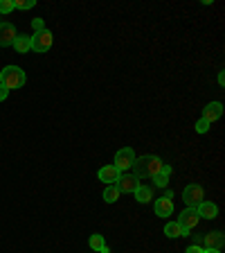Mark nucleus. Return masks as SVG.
Masks as SVG:
<instances>
[{
	"label": "nucleus",
	"mask_w": 225,
	"mask_h": 253,
	"mask_svg": "<svg viewBox=\"0 0 225 253\" xmlns=\"http://www.w3.org/2000/svg\"><path fill=\"white\" fill-rule=\"evenodd\" d=\"M162 161L158 156H151V154H147V156H140L135 158V163H133V176H137V179H144V176H156V174L162 172Z\"/></svg>",
	"instance_id": "obj_1"
},
{
	"label": "nucleus",
	"mask_w": 225,
	"mask_h": 253,
	"mask_svg": "<svg viewBox=\"0 0 225 253\" xmlns=\"http://www.w3.org/2000/svg\"><path fill=\"white\" fill-rule=\"evenodd\" d=\"M0 84L5 86L7 90H14V88H21L25 84V73L23 68L18 66H7V68L0 70Z\"/></svg>",
	"instance_id": "obj_2"
},
{
	"label": "nucleus",
	"mask_w": 225,
	"mask_h": 253,
	"mask_svg": "<svg viewBox=\"0 0 225 253\" xmlns=\"http://www.w3.org/2000/svg\"><path fill=\"white\" fill-rule=\"evenodd\" d=\"M52 41H54V37L50 30L36 32V34H32V50L34 52H47L52 47Z\"/></svg>",
	"instance_id": "obj_3"
},
{
	"label": "nucleus",
	"mask_w": 225,
	"mask_h": 253,
	"mask_svg": "<svg viewBox=\"0 0 225 253\" xmlns=\"http://www.w3.org/2000/svg\"><path fill=\"white\" fill-rule=\"evenodd\" d=\"M203 197H205L203 188H200V185H196V183L187 185V188L183 190V201L187 204V208H196V206L203 201Z\"/></svg>",
	"instance_id": "obj_4"
},
{
	"label": "nucleus",
	"mask_w": 225,
	"mask_h": 253,
	"mask_svg": "<svg viewBox=\"0 0 225 253\" xmlns=\"http://www.w3.org/2000/svg\"><path fill=\"white\" fill-rule=\"evenodd\" d=\"M133 163H135V152H133L131 147H124L115 154V163L113 165H115L120 172H126V169L133 168Z\"/></svg>",
	"instance_id": "obj_5"
},
{
	"label": "nucleus",
	"mask_w": 225,
	"mask_h": 253,
	"mask_svg": "<svg viewBox=\"0 0 225 253\" xmlns=\"http://www.w3.org/2000/svg\"><path fill=\"white\" fill-rule=\"evenodd\" d=\"M198 221H200V217H198V212H196V208H185L178 217V224L189 233L198 226Z\"/></svg>",
	"instance_id": "obj_6"
},
{
	"label": "nucleus",
	"mask_w": 225,
	"mask_h": 253,
	"mask_svg": "<svg viewBox=\"0 0 225 253\" xmlns=\"http://www.w3.org/2000/svg\"><path fill=\"white\" fill-rule=\"evenodd\" d=\"M173 195L171 192H167L164 197H160V199H156V204H153V211H156L158 217H169L173 212Z\"/></svg>",
	"instance_id": "obj_7"
},
{
	"label": "nucleus",
	"mask_w": 225,
	"mask_h": 253,
	"mask_svg": "<svg viewBox=\"0 0 225 253\" xmlns=\"http://www.w3.org/2000/svg\"><path fill=\"white\" fill-rule=\"evenodd\" d=\"M140 185V179L137 176H133V174H120V179L115 181V188L122 192H133V190Z\"/></svg>",
	"instance_id": "obj_8"
},
{
	"label": "nucleus",
	"mask_w": 225,
	"mask_h": 253,
	"mask_svg": "<svg viewBox=\"0 0 225 253\" xmlns=\"http://www.w3.org/2000/svg\"><path fill=\"white\" fill-rule=\"evenodd\" d=\"M196 212H198L200 219H216V217H219V206L203 199L198 206H196Z\"/></svg>",
	"instance_id": "obj_9"
},
{
	"label": "nucleus",
	"mask_w": 225,
	"mask_h": 253,
	"mask_svg": "<svg viewBox=\"0 0 225 253\" xmlns=\"http://www.w3.org/2000/svg\"><path fill=\"white\" fill-rule=\"evenodd\" d=\"M16 27L11 23H0V45H14L16 41Z\"/></svg>",
	"instance_id": "obj_10"
},
{
	"label": "nucleus",
	"mask_w": 225,
	"mask_h": 253,
	"mask_svg": "<svg viewBox=\"0 0 225 253\" xmlns=\"http://www.w3.org/2000/svg\"><path fill=\"white\" fill-rule=\"evenodd\" d=\"M120 169L115 168V165H104V168L97 172V176H99V181H104V183H108V185H113L117 179H120Z\"/></svg>",
	"instance_id": "obj_11"
},
{
	"label": "nucleus",
	"mask_w": 225,
	"mask_h": 253,
	"mask_svg": "<svg viewBox=\"0 0 225 253\" xmlns=\"http://www.w3.org/2000/svg\"><path fill=\"white\" fill-rule=\"evenodd\" d=\"M221 116H223V104H221V102H210V104L203 109V118L210 122V125L219 120Z\"/></svg>",
	"instance_id": "obj_12"
},
{
	"label": "nucleus",
	"mask_w": 225,
	"mask_h": 253,
	"mask_svg": "<svg viewBox=\"0 0 225 253\" xmlns=\"http://www.w3.org/2000/svg\"><path fill=\"white\" fill-rule=\"evenodd\" d=\"M203 240H205V247H207V249H216V251H221V249H223V244H225V237H223V233H221V231L205 233Z\"/></svg>",
	"instance_id": "obj_13"
},
{
	"label": "nucleus",
	"mask_w": 225,
	"mask_h": 253,
	"mask_svg": "<svg viewBox=\"0 0 225 253\" xmlns=\"http://www.w3.org/2000/svg\"><path fill=\"white\" fill-rule=\"evenodd\" d=\"M164 235L167 237H187L189 231H185L178 221H169L167 226H164Z\"/></svg>",
	"instance_id": "obj_14"
},
{
	"label": "nucleus",
	"mask_w": 225,
	"mask_h": 253,
	"mask_svg": "<svg viewBox=\"0 0 225 253\" xmlns=\"http://www.w3.org/2000/svg\"><path fill=\"white\" fill-rule=\"evenodd\" d=\"M133 195H135V199L140 201V204H149V201L153 199V190L149 188V185H137V188L133 190Z\"/></svg>",
	"instance_id": "obj_15"
},
{
	"label": "nucleus",
	"mask_w": 225,
	"mask_h": 253,
	"mask_svg": "<svg viewBox=\"0 0 225 253\" xmlns=\"http://www.w3.org/2000/svg\"><path fill=\"white\" fill-rule=\"evenodd\" d=\"M14 47H16V52H21V54L30 52V50H32V37L18 34V37H16V41H14Z\"/></svg>",
	"instance_id": "obj_16"
},
{
	"label": "nucleus",
	"mask_w": 225,
	"mask_h": 253,
	"mask_svg": "<svg viewBox=\"0 0 225 253\" xmlns=\"http://www.w3.org/2000/svg\"><path fill=\"white\" fill-rule=\"evenodd\" d=\"M117 199H120V190L115 188V183L108 185V188L104 190V201H106V204H115Z\"/></svg>",
	"instance_id": "obj_17"
},
{
	"label": "nucleus",
	"mask_w": 225,
	"mask_h": 253,
	"mask_svg": "<svg viewBox=\"0 0 225 253\" xmlns=\"http://www.w3.org/2000/svg\"><path fill=\"white\" fill-rule=\"evenodd\" d=\"M90 249H93V251H97L99 253L101 249L106 247V242H104V235H99V233H95V235H90Z\"/></svg>",
	"instance_id": "obj_18"
},
{
	"label": "nucleus",
	"mask_w": 225,
	"mask_h": 253,
	"mask_svg": "<svg viewBox=\"0 0 225 253\" xmlns=\"http://www.w3.org/2000/svg\"><path fill=\"white\" fill-rule=\"evenodd\" d=\"M151 179H153V185H156V188H167L169 185V176L162 174V172L156 174V176H151Z\"/></svg>",
	"instance_id": "obj_19"
},
{
	"label": "nucleus",
	"mask_w": 225,
	"mask_h": 253,
	"mask_svg": "<svg viewBox=\"0 0 225 253\" xmlns=\"http://www.w3.org/2000/svg\"><path fill=\"white\" fill-rule=\"evenodd\" d=\"M36 0H14V9H32Z\"/></svg>",
	"instance_id": "obj_20"
},
{
	"label": "nucleus",
	"mask_w": 225,
	"mask_h": 253,
	"mask_svg": "<svg viewBox=\"0 0 225 253\" xmlns=\"http://www.w3.org/2000/svg\"><path fill=\"white\" fill-rule=\"evenodd\" d=\"M14 11V0H0V16Z\"/></svg>",
	"instance_id": "obj_21"
},
{
	"label": "nucleus",
	"mask_w": 225,
	"mask_h": 253,
	"mask_svg": "<svg viewBox=\"0 0 225 253\" xmlns=\"http://www.w3.org/2000/svg\"><path fill=\"white\" fill-rule=\"evenodd\" d=\"M210 122H207V120H205V118H200V120L198 122H196V131H198V133H207V131H210Z\"/></svg>",
	"instance_id": "obj_22"
},
{
	"label": "nucleus",
	"mask_w": 225,
	"mask_h": 253,
	"mask_svg": "<svg viewBox=\"0 0 225 253\" xmlns=\"http://www.w3.org/2000/svg\"><path fill=\"white\" fill-rule=\"evenodd\" d=\"M32 27H34V34H36V32H43L45 30V21H43V18H34V21H32Z\"/></svg>",
	"instance_id": "obj_23"
},
{
	"label": "nucleus",
	"mask_w": 225,
	"mask_h": 253,
	"mask_svg": "<svg viewBox=\"0 0 225 253\" xmlns=\"http://www.w3.org/2000/svg\"><path fill=\"white\" fill-rule=\"evenodd\" d=\"M7 95H9V90H7L5 86L0 84V102H5V100H7Z\"/></svg>",
	"instance_id": "obj_24"
},
{
	"label": "nucleus",
	"mask_w": 225,
	"mask_h": 253,
	"mask_svg": "<svg viewBox=\"0 0 225 253\" xmlns=\"http://www.w3.org/2000/svg\"><path fill=\"white\" fill-rule=\"evenodd\" d=\"M187 253H203V249L196 247V244H192V247H187Z\"/></svg>",
	"instance_id": "obj_25"
},
{
	"label": "nucleus",
	"mask_w": 225,
	"mask_h": 253,
	"mask_svg": "<svg viewBox=\"0 0 225 253\" xmlns=\"http://www.w3.org/2000/svg\"><path fill=\"white\" fill-rule=\"evenodd\" d=\"M219 84H221V86L225 84V75H223V73H219Z\"/></svg>",
	"instance_id": "obj_26"
},
{
	"label": "nucleus",
	"mask_w": 225,
	"mask_h": 253,
	"mask_svg": "<svg viewBox=\"0 0 225 253\" xmlns=\"http://www.w3.org/2000/svg\"><path fill=\"white\" fill-rule=\"evenodd\" d=\"M203 253H221V251H216V249H203Z\"/></svg>",
	"instance_id": "obj_27"
},
{
	"label": "nucleus",
	"mask_w": 225,
	"mask_h": 253,
	"mask_svg": "<svg viewBox=\"0 0 225 253\" xmlns=\"http://www.w3.org/2000/svg\"><path fill=\"white\" fill-rule=\"evenodd\" d=\"M0 23H2V21H0Z\"/></svg>",
	"instance_id": "obj_28"
}]
</instances>
